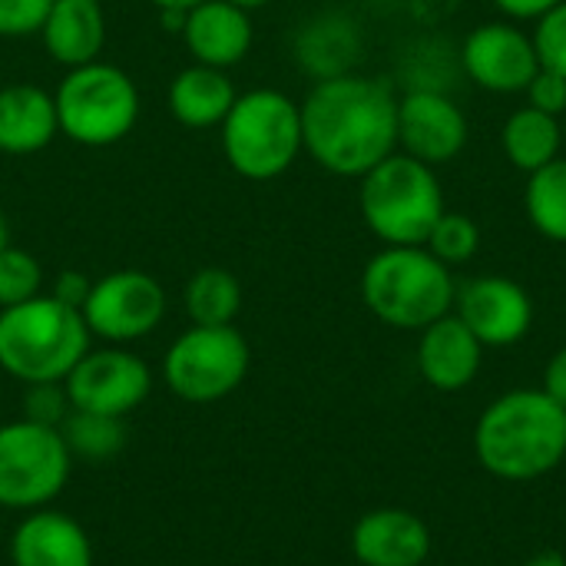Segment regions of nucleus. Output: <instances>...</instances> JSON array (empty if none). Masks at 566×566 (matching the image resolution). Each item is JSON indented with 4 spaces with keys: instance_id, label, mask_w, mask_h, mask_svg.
<instances>
[{
    "instance_id": "nucleus-36",
    "label": "nucleus",
    "mask_w": 566,
    "mask_h": 566,
    "mask_svg": "<svg viewBox=\"0 0 566 566\" xmlns=\"http://www.w3.org/2000/svg\"><path fill=\"white\" fill-rule=\"evenodd\" d=\"M527 566H566V560L560 554H537Z\"/></svg>"
},
{
    "instance_id": "nucleus-4",
    "label": "nucleus",
    "mask_w": 566,
    "mask_h": 566,
    "mask_svg": "<svg viewBox=\"0 0 566 566\" xmlns=\"http://www.w3.org/2000/svg\"><path fill=\"white\" fill-rule=\"evenodd\" d=\"M458 285L451 269L424 245H385L361 272V298L368 312L405 332H421L451 315Z\"/></svg>"
},
{
    "instance_id": "nucleus-16",
    "label": "nucleus",
    "mask_w": 566,
    "mask_h": 566,
    "mask_svg": "<svg viewBox=\"0 0 566 566\" xmlns=\"http://www.w3.org/2000/svg\"><path fill=\"white\" fill-rule=\"evenodd\" d=\"M13 566H93L86 531L63 511H30L10 537Z\"/></svg>"
},
{
    "instance_id": "nucleus-27",
    "label": "nucleus",
    "mask_w": 566,
    "mask_h": 566,
    "mask_svg": "<svg viewBox=\"0 0 566 566\" xmlns=\"http://www.w3.org/2000/svg\"><path fill=\"white\" fill-rule=\"evenodd\" d=\"M36 295H43V269H40V262L23 249L7 245L0 252V308L30 302Z\"/></svg>"
},
{
    "instance_id": "nucleus-9",
    "label": "nucleus",
    "mask_w": 566,
    "mask_h": 566,
    "mask_svg": "<svg viewBox=\"0 0 566 566\" xmlns=\"http://www.w3.org/2000/svg\"><path fill=\"white\" fill-rule=\"evenodd\" d=\"M73 471V454L60 428L36 421L0 424V507L40 511L50 507Z\"/></svg>"
},
{
    "instance_id": "nucleus-14",
    "label": "nucleus",
    "mask_w": 566,
    "mask_h": 566,
    "mask_svg": "<svg viewBox=\"0 0 566 566\" xmlns=\"http://www.w3.org/2000/svg\"><path fill=\"white\" fill-rule=\"evenodd\" d=\"M398 146L428 166H444L468 146V116L438 90H411L398 99Z\"/></svg>"
},
{
    "instance_id": "nucleus-21",
    "label": "nucleus",
    "mask_w": 566,
    "mask_h": 566,
    "mask_svg": "<svg viewBox=\"0 0 566 566\" xmlns=\"http://www.w3.org/2000/svg\"><path fill=\"white\" fill-rule=\"evenodd\" d=\"M239 90L229 80L226 70L206 66V63H192L186 70H179L169 83L166 103L169 113L179 126L189 129H212L222 126L226 113L232 109Z\"/></svg>"
},
{
    "instance_id": "nucleus-20",
    "label": "nucleus",
    "mask_w": 566,
    "mask_h": 566,
    "mask_svg": "<svg viewBox=\"0 0 566 566\" xmlns=\"http://www.w3.org/2000/svg\"><path fill=\"white\" fill-rule=\"evenodd\" d=\"M60 136L53 93L33 83L0 86V153L33 156Z\"/></svg>"
},
{
    "instance_id": "nucleus-23",
    "label": "nucleus",
    "mask_w": 566,
    "mask_h": 566,
    "mask_svg": "<svg viewBox=\"0 0 566 566\" xmlns=\"http://www.w3.org/2000/svg\"><path fill=\"white\" fill-rule=\"evenodd\" d=\"M182 305L192 325H232L242 312V285L229 269L206 265L186 282Z\"/></svg>"
},
{
    "instance_id": "nucleus-6",
    "label": "nucleus",
    "mask_w": 566,
    "mask_h": 566,
    "mask_svg": "<svg viewBox=\"0 0 566 566\" xmlns=\"http://www.w3.org/2000/svg\"><path fill=\"white\" fill-rule=\"evenodd\" d=\"M358 212L385 245H424L444 216V189L434 166L408 153H391L361 176Z\"/></svg>"
},
{
    "instance_id": "nucleus-13",
    "label": "nucleus",
    "mask_w": 566,
    "mask_h": 566,
    "mask_svg": "<svg viewBox=\"0 0 566 566\" xmlns=\"http://www.w3.org/2000/svg\"><path fill=\"white\" fill-rule=\"evenodd\" d=\"M458 318L474 332V338L488 348L517 345L534 325V302L524 285L504 275L471 279L454 295Z\"/></svg>"
},
{
    "instance_id": "nucleus-10",
    "label": "nucleus",
    "mask_w": 566,
    "mask_h": 566,
    "mask_svg": "<svg viewBox=\"0 0 566 566\" xmlns=\"http://www.w3.org/2000/svg\"><path fill=\"white\" fill-rule=\"evenodd\" d=\"M80 315L93 338L129 345L153 335L166 318V289L143 269H119L90 285Z\"/></svg>"
},
{
    "instance_id": "nucleus-22",
    "label": "nucleus",
    "mask_w": 566,
    "mask_h": 566,
    "mask_svg": "<svg viewBox=\"0 0 566 566\" xmlns=\"http://www.w3.org/2000/svg\"><path fill=\"white\" fill-rule=\"evenodd\" d=\"M560 119L551 113H541L534 106H521L507 116L504 129H501V146L504 156L514 169L521 172H537L547 163H554L560 156Z\"/></svg>"
},
{
    "instance_id": "nucleus-15",
    "label": "nucleus",
    "mask_w": 566,
    "mask_h": 566,
    "mask_svg": "<svg viewBox=\"0 0 566 566\" xmlns=\"http://www.w3.org/2000/svg\"><path fill=\"white\" fill-rule=\"evenodd\" d=\"M179 33L186 40V50L192 53V63H206L216 70H229L242 63L255 40L252 13L229 0L196 3L192 10H186Z\"/></svg>"
},
{
    "instance_id": "nucleus-35",
    "label": "nucleus",
    "mask_w": 566,
    "mask_h": 566,
    "mask_svg": "<svg viewBox=\"0 0 566 566\" xmlns=\"http://www.w3.org/2000/svg\"><path fill=\"white\" fill-rule=\"evenodd\" d=\"M159 13H186V10H192L196 3H202V0H149Z\"/></svg>"
},
{
    "instance_id": "nucleus-38",
    "label": "nucleus",
    "mask_w": 566,
    "mask_h": 566,
    "mask_svg": "<svg viewBox=\"0 0 566 566\" xmlns=\"http://www.w3.org/2000/svg\"><path fill=\"white\" fill-rule=\"evenodd\" d=\"M229 3H235V7H242V10H259V7H269L272 0H229Z\"/></svg>"
},
{
    "instance_id": "nucleus-30",
    "label": "nucleus",
    "mask_w": 566,
    "mask_h": 566,
    "mask_svg": "<svg viewBox=\"0 0 566 566\" xmlns=\"http://www.w3.org/2000/svg\"><path fill=\"white\" fill-rule=\"evenodd\" d=\"M53 0H0V36H40V27L50 13Z\"/></svg>"
},
{
    "instance_id": "nucleus-17",
    "label": "nucleus",
    "mask_w": 566,
    "mask_h": 566,
    "mask_svg": "<svg viewBox=\"0 0 566 566\" xmlns=\"http://www.w3.org/2000/svg\"><path fill=\"white\" fill-rule=\"evenodd\" d=\"M352 551L365 566H421L431 554V534L411 511L381 507L355 524Z\"/></svg>"
},
{
    "instance_id": "nucleus-37",
    "label": "nucleus",
    "mask_w": 566,
    "mask_h": 566,
    "mask_svg": "<svg viewBox=\"0 0 566 566\" xmlns=\"http://www.w3.org/2000/svg\"><path fill=\"white\" fill-rule=\"evenodd\" d=\"M10 245V222H7V212L0 209V252Z\"/></svg>"
},
{
    "instance_id": "nucleus-12",
    "label": "nucleus",
    "mask_w": 566,
    "mask_h": 566,
    "mask_svg": "<svg viewBox=\"0 0 566 566\" xmlns=\"http://www.w3.org/2000/svg\"><path fill=\"white\" fill-rule=\"evenodd\" d=\"M461 63L471 83L488 93H524L541 70L534 36L507 20L474 27L464 40Z\"/></svg>"
},
{
    "instance_id": "nucleus-25",
    "label": "nucleus",
    "mask_w": 566,
    "mask_h": 566,
    "mask_svg": "<svg viewBox=\"0 0 566 566\" xmlns=\"http://www.w3.org/2000/svg\"><path fill=\"white\" fill-rule=\"evenodd\" d=\"M60 434L73 461L80 458L86 464H103L116 458L126 444L123 418H106V415H90V411H70L60 424Z\"/></svg>"
},
{
    "instance_id": "nucleus-31",
    "label": "nucleus",
    "mask_w": 566,
    "mask_h": 566,
    "mask_svg": "<svg viewBox=\"0 0 566 566\" xmlns=\"http://www.w3.org/2000/svg\"><path fill=\"white\" fill-rule=\"evenodd\" d=\"M527 106L541 109V113H551L560 119V113H566V76L554 73V70H537V76L527 83Z\"/></svg>"
},
{
    "instance_id": "nucleus-8",
    "label": "nucleus",
    "mask_w": 566,
    "mask_h": 566,
    "mask_svg": "<svg viewBox=\"0 0 566 566\" xmlns=\"http://www.w3.org/2000/svg\"><path fill=\"white\" fill-rule=\"evenodd\" d=\"M252 348L235 325H192L163 358L166 388L189 405L229 398L249 375Z\"/></svg>"
},
{
    "instance_id": "nucleus-24",
    "label": "nucleus",
    "mask_w": 566,
    "mask_h": 566,
    "mask_svg": "<svg viewBox=\"0 0 566 566\" xmlns=\"http://www.w3.org/2000/svg\"><path fill=\"white\" fill-rule=\"evenodd\" d=\"M524 206H527L531 226L544 239L566 245V159L557 156L544 169L531 172Z\"/></svg>"
},
{
    "instance_id": "nucleus-7",
    "label": "nucleus",
    "mask_w": 566,
    "mask_h": 566,
    "mask_svg": "<svg viewBox=\"0 0 566 566\" xmlns=\"http://www.w3.org/2000/svg\"><path fill=\"white\" fill-rule=\"evenodd\" d=\"M60 136L76 146L103 149L123 143L139 123V86L116 63H83L66 70L53 93Z\"/></svg>"
},
{
    "instance_id": "nucleus-28",
    "label": "nucleus",
    "mask_w": 566,
    "mask_h": 566,
    "mask_svg": "<svg viewBox=\"0 0 566 566\" xmlns=\"http://www.w3.org/2000/svg\"><path fill=\"white\" fill-rule=\"evenodd\" d=\"M531 36H534L541 66L566 76V0H560L554 10H547L537 20V30Z\"/></svg>"
},
{
    "instance_id": "nucleus-33",
    "label": "nucleus",
    "mask_w": 566,
    "mask_h": 566,
    "mask_svg": "<svg viewBox=\"0 0 566 566\" xmlns=\"http://www.w3.org/2000/svg\"><path fill=\"white\" fill-rule=\"evenodd\" d=\"M554 405H560L566 411V348H560L554 358H551V365H547V371H544V388H541Z\"/></svg>"
},
{
    "instance_id": "nucleus-32",
    "label": "nucleus",
    "mask_w": 566,
    "mask_h": 566,
    "mask_svg": "<svg viewBox=\"0 0 566 566\" xmlns=\"http://www.w3.org/2000/svg\"><path fill=\"white\" fill-rule=\"evenodd\" d=\"M90 279L86 275H80L76 269H63L60 275H56V282H53V298H60L63 305H70V308H83V302H86V295H90Z\"/></svg>"
},
{
    "instance_id": "nucleus-1",
    "label": "nucleus",
    "mask_w": 566,
    "mask_h": 566,
    "mask_svg": "<svg viewBox=\"0 0 566 566\" xmlns=\"http://www.w3.org/2000/svg\"><path fill=\"white\" fill-rule=\"evenodd\" d=\"M298 109L302 146L332 176L361 179L398 149V96L375 76H325Z\"/></svg>"
},
{
    "instance_id": "nucleus-5",
    "label": "nucleus",
    "mask_w": 566,
    "mask_h": 566,
    "mask_svg": "<svg viewBox=\"0 0 566 566\" xmlns=\"http://www.w3.org/2000/svg\"><path fill=\"white\" fill-rule=\"evenodd\" d=\"M222 156L232 172L252 182L279 179L305 153L298 103L272 86L239 93L219 126Z\"/></svg>"
},
{
    "instance_id": "nucleus-19",
    "label": "nucleus",
    "mask_w": 566,
    "mask_h": 566,
    "mask_svg": "<svg viewBox=\"0 0 566 566\" xmlns=\"http://www.w3.org/2000/svg\"><path fill=\"white\" fill-rule=\"evenodd\" d=\"M43 50L53 63L73 70L99 60L106 46V10L99 0H53L40 27Z\"/></svg>"
},
{
    "instance_id": "nucleus-2",
    "label": "nucleus",
    "mask_w": 566,
    "mask_h": 566,
    "mask_svg": "<svg viewBox=\"0 0 566 566\" xmlns=\"http://www.w3.org/2000/svg\"><path fill=\"white\" fill-rule=\"evenodd\" d=\"M474 451L494 478L534 481L566 458V411L544 391H511L481 415Z\"/></svg>"
},
{
    "instance_id": "nucleus-18",
    "label": "nucleus",
    "mask_w": 566,
    "mask_h": 566,
    "mask_svg": "<svg viewBox=\"0 0 566 566\" xmlns=\"http://www.w3.org/2000/svg\"><path fill=\"white\" fill-rule=\"evenodd\" d=\"M481 355H484V345L458 315H444L431 322L428 328H421L418 368H421V378L438 391L468 388L481 371Z\"/></svg>"
},
{
    "instance_id": "nucleus-29",
    "label": "nucleus",
    "mask_w": 566,
    "mask_h": 566,
    "mask_svg": "<svg viewBox=\"0 0 566 566\" xmlns=\"http://www.w3.org/2000/svg\"><path fill=\"white\" fill-rule=\"evenodd\" d=\"M23 418L36 421V424H50L60 428L63 418L73 411L63 381H50V385H23Z\"/></svg>"
},
{
    "instance_id": "nucleus-3",
    "label": "nucleus",
    "mask_w": 566,
    "mask_h": 566,
    "mask_svg": "<svg viewBox=\"0 0 566 566\" xmlns=\"http://www.w3.org/2000/svg\"><path fill=\"white\" fill-rule=\"evenodd\" d=\"M90 338L80 308L53 295L0 308V368L20 385L63 381L90 352Z\"/></svg>"
},
{
    "instance_id": "nucleus-11",
    "label": "nucleus",
    "mask_w": 566,
    "mask_h": 566,
    "mask_svg": "<svg viewBox=\"0 0 566 566\" xmlns=\"http://www.w3.org/2000/svg\"><path fill=\"white\" fill-rule=\"evenodd\" d=\"M66 398L73 411L126 418L133 415L153 391L149 365L123 345L90 348L76 368L63 378Z\"/></svg>"
},
{
    "instance_id": "nucleus-26",
    "label": "nucleus",
    "mask_w": 566,
    "mask_h": 566,
    "mask_svg": "<svg viewBox=\"0 0 566 566\" xmlns=\"http://www.w3.org/2000/svg\"><path fill=\"white\" fill-rule=\"evenodd\" d=\"M424 249H428L434 259H441L448 269H451V265H464V262H471V259L478 255V249H481V229H478V222H474L471 216H464V212H448V209H444V216L434 222V229H431Z\"/></svg>"
},
{
    "instance_id": "nucleus-34",
    "label": "nucleus",
    "mask_w": 566,
    "mask_h": 566,
    "mask_svg": "<svg viewBox=\"0 0 566 566\" xmlns=\"http://www.w3.org/2000/svg\"><path fill=\"white\" fill-rule=\"evenodd\" d=\"M560 0H494V7L501 13H507L511 20H541L547 10H554Z\"/></svg>"
}]
</instances>
